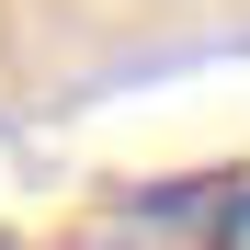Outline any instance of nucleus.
<instances>
[{"label":"nucleus","mask_w":250,"mask_h":250,"mask_svg":"<svg viewBox=\"0 0 250 250\" xmlns=\"http://www.w3.org/2000/svg\"><path fill=\"white\" fill-rule=\"evenodd\" d=\"M0 250H12V239H0Z\"/></svg>","instance_id":"f257e3e1"}]
</instances>
